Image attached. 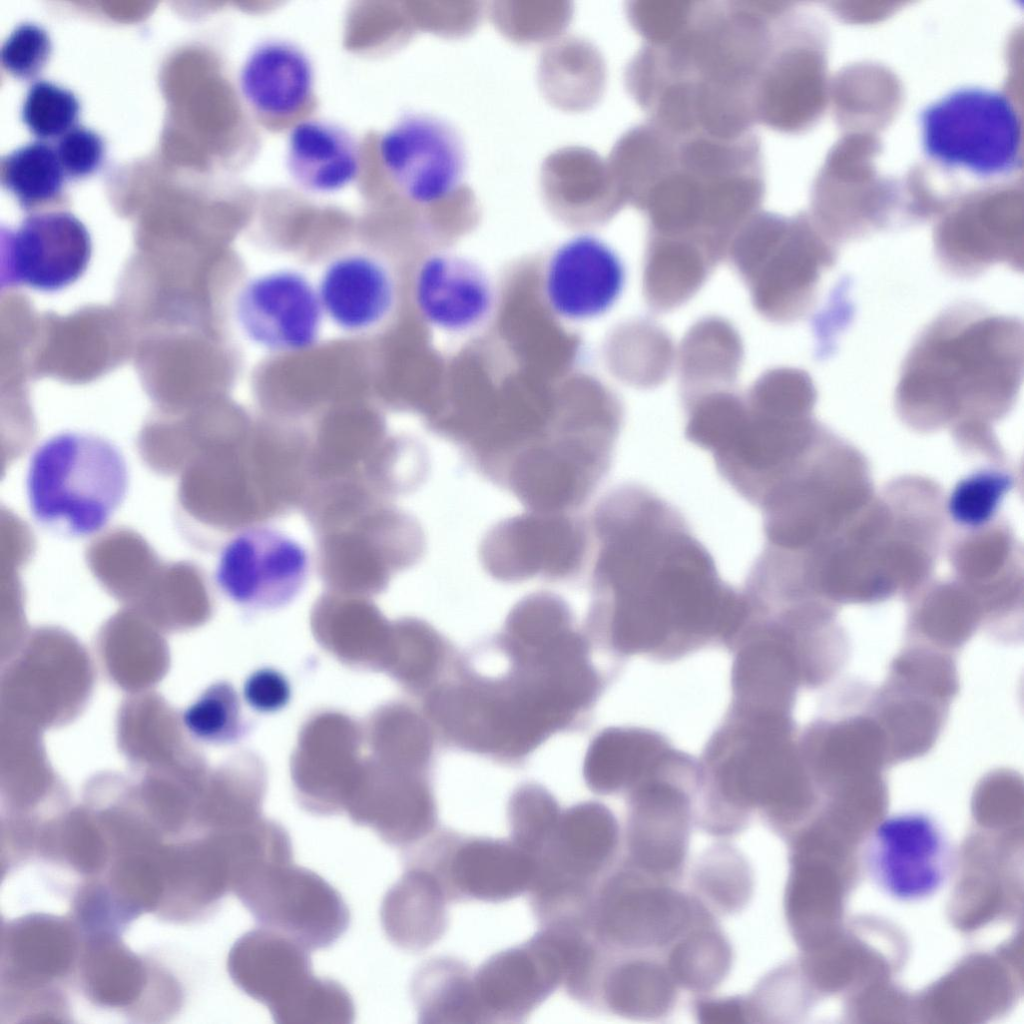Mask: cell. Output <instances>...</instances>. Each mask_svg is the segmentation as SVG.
<instances>
[{
  "label": "cell",
  "mask_w": 1024,
  "mask_h": 1024,
  "mask_svg": "<svg viewBox=\"0 0 1024 1024\" xmlns=\"http://www.w3.org/2000/svg\"><path fill=\"white\" fill-rule=\"evenodd\" d=\"M590 527L591 584L619 653L670 661L709 644L731 648L746 616L742 591L721 578L673 504L623 483L599 500Z\"/></svg>",
  "instance_id": "1"
},
{
  "label": "cell",
  "mask_w": 1024,
  "mask_h": 1024,
  "mask_svg": "<svg viewBox=\"0 0 1024 1024\" xmlns=\"http://www.w3.org/2000/svg\"><path fill=\"white\" fill-rule=\"evenodd\" d=\"M1023 325L975 303L941 311L919 333L901 365L896 396L914 414L995 410L1023 378Z\"/></svg>",
  "instance_id": "2"
},
{
  "label": "cell",
  "mask_w": 1024,
  "mask_h": 1024,
  "mask_svg": "<svg viewBox=\"0 0 1024 1024\" xmlns=\"http://www.w3.org/2000/svg\"><path fill=\"white\" fill-rule=\"evenodd\" d=\"M671 163L635 206L648 234L697 243L723 261L742 225L764 197L760 143L755 135L676 139Z\"/></svg>",
  "instance_id": "3"
},
{
  "label": "cell",
  "mask_w": 1024,
  "mask_h": 1024,
  "mask_svg": "<svg viewBox=\"0 0 1024 1024\" xmlns=\"http://www.w3.org/2000/svg\"><path fill=\"white\" fill-rule=\"evenodd\" d=\"M30 514L42 528L69 538L102 531L129 488L125 456L110 440L89 432L65 431L41 442L26 473Z\"/></svg>",
  "instance_id": "4"
},
{
  "label": "cell",
  "mask_w": 1024,
  "mask_h": 1024,
  "mask_svg": "<svg viewBox=\"0 0 1024 1024\" xmlns=\"http://www.w3.org/2000/svg\"><path fill=\"white\" fill-rule=\"evenodd\" d=\"M791 732L790 715L729 707L698 762L709 803L739 815L760 808L773 821L784 816L801 783Z\"/></svg>",
  "instance_id": "5"
},
{
  "label": "cell",
  "mask_w": 1024,
  "mask_h": 1024,
  "mask_svg": "<svg viewBox=\"0 0 1024 1024\" xmlns=\"http://www.w3.org/2000/svg\"><path fill=\"white\" fill-rule=\"evenodd\" d=\"M727 258L749 292L756 312L789 324L812 309L837 248L802 216L758 211L732 238Z\"/></svg>",
  "instance_id": "6"
},
{
  "label": "cell",
  "mask_w": 1024,
  "mask_h": 1024,
  "mask_svg": "<svg viewBox=\"0 0 1024 1024\" xmlns=\"http://www.w3.org/2000/svg\"><path fill=\"white\" fill-rule=\"evenodd\" d=\"M918 123L924 155L943 168L995 179L1022 167L1021 119L1002 91L976 85L952 89L925 105Z\"/></svg>",
  "instance_id": "7"
},
{
  "label": "cell",
  "mask_w": 1024,
  "mask_h": 1024,
  "mask_svg": "<svg viewBox=\"0 0 1024 1024\" xmlns=\"http://www.w3.org/2000/svg\"><path fill=\"white\" fill-rule=\"evenodd\" d=\"M429 711L464 747L509 756L526 754L567 723L516 677L502 683L443 686L430 697Z\"/></svg>",
  "instance_id": "8"
},
{
  "label": "cell",
  "mask_w": 1024,
  "mask_h": 1024,
  "mask_svg": "<svg viewBox=\"0 0 1024 1024\" xmlns=\"http://www.w3.org/2000/svg\"><path fill=\"white\" fill-rule=\"evenodd\" d=\"M309 949L278 931L259 927L230 949L227 969L235 985L263 1003L282 1024H326L338 1013V982L316 977Z\"/></svg>",
  "instance_id": "9"
},
{
  "label": "cell",
  "mask_w": 1024,
  "mask_h": 1024,
  "mask_svg": "<svg viewBox=\"0 0 1024 1024\" xmlns=\"http://www.w3.org/2000/svg\"><path fill=\"white\" fill-rule=\"evenodd\" d=\"M317 564L331 591L367 596L383 591L398 572L424 555L419 522L389 501L317 534Z\"/></svg>",
  "instance_id": "10"
},
{
  "label": "cell",
  "mask_w": 1024,
  "mask_h": 1024,
  "mask_svg": "<svg viewBox=\"0 0 1024 1024\" xmlns=\"http://www.w3.org/2000/svg\"><path fill=\"white\" fill-rule=\"evenodd\" d=\"M242 904L261 924L309 950L333 944L347 929L350 914L339 892L293 858L269 861L234 887Z\"/></svg>",
  "instance_id": "11"
},
{
  "label": "cell",
  "mask_w": 1024,
  "mask_h": 1024,
  "mask_svg": "<svg viewBox=\"0 0 1024 1024\" xmlns=\"http://www.w3.org/2000/svg\"><path fill=\"white\" fill-rule=\"evenodd\" d=\"M956 849L943 826L919 812L891 815L868 833L860 849L866 877L899 902L927 900L949 882Z\"/></svg>",
  "instance_id": "12"
},
{
  "label": "cell",
  "mask_w": 1024,
  "mask_h": 1024,
  "mask_svg": "<svg viewBox=\"0 0 1024 1024\" xmlns=\"http://www.w3.org/2000/svg\"><path fill=\"white\" fill-rule=\"evenodd\" d=\"M581 932L541 927L529 940L495 953L474 971L486 1023L524 1021L563 985Z\"/></svg>",
  "instance_id": "13"
},
{
  "label": "cell",
  "mask_w": 1024,
  "mask_h": 1024,
  "mask_svg": "<svg viewBox=\"0 0 1024 1024\" xmlns=\"http://www.w3.org/2000/svg\"><path fill=\"white\" fill-rule=\"evenodd\" d=\"M404 863L431 871L450 901L501 902L528 892L535 858L509 839L431 834L406 849Z\"/></svg>",
  "instance_id": "14"
},
{
  "label": "cell",
  "mask_w": 1024,
  "mask_h": 1024,
  "mask_svg": "<svg viewBox=\"0 0 1024 1024\" xmlns=\"http://www.w3.org/2000/svg\"><path fill=\"white\" fill-rule=\"evenodd\" d=\"M617 844L618 824L604 805L585 802L561 813L554 835L535 857L530 900L556 909L587 903Z\"/></svg>",
  "instance_id": "15"
},
{
  "label": "cell",
  "mask_w": 1024,
  "mask_h": 1024,
  "mask_svg": "<svg viewBox=\"0 0 1024 1024\" xmlns=\"http://www.w3.org/2000/svg\"><path fill=\"white\" fill-rule=\"evenodd\" d=\"M585 524L568 513L528 511L499 521L481 540L479 558L494 580L517 583L576 576L588 552Z\"/></svg>",
  "instance_id": "16"
},
{
  "label": "cell",
  "mask_w": 1024,
  "mask_h": 1024,
  "mask_svg": "<svg viewBox=\"0 0 1024 1024\" xmlns=\"http://www.w3.org/2000/svg\"><path fill=\"white\" fill-rule=\"evenodd\" d=\"M377 154L391 184L413 205L436 209L464 186L461 138L434 116H403L381 134Z\"/></svg>",
  "instance_id": "17"
},
{
  "label": "cell",
  "mask_w": 1024,
  "mask_h": 1024,
  "mask_svg": "<svg viewBox=\"0 0 1024 1024\" xmlns=\"http://www.w3.org/2000/svg\"><path fill=\"white\" fill-rule=\"evenodd\" d=\"M699 788V764L675 748L630 789L629 843L636 860L660 871L683 858L691 816V793Z\"/></svg>",
  "instance_id": "18"
},
{
  "label": "cell",
  "mask_w": 1024,
  "mask_h": 1024,
  "mask_svg": "<svg viewBox=\"0 0 1024 1024\" xmlns=\"http://www.w3.org/2000/svg\"><path fill=\"white\" fill-rule=\"evenodd\" d=\"M235 314L248 340L274 353L312 348L325 318L316 285L291 268L265 271L248 279L237 295Z\"/></svg>",
  "instance_id": "19"
},
{
  "label": "cell",
  "mask_w": 1024,
  "mask_h": 1024,
  "mask_svg": "<svg viewBox=\"0 0 1024 1024\" xmlns=\"http://www.w3.org/2000/svg\"><path fill=\"white\" fill-rule=\"evenodd\" d=\"M308 569L302 545L277 530L255 525L223 546L214 578L232 601L267 609L291 602L303 588Z\"/></svg>",
  "instance_id": "20"
},
{
  "label": "cell",
  "mask_w": 1024,
  "mask_h": 1024,
  "mask_svg": "<svg viewBox=\"0 0 1024 1024\" xmlns=\"http://www.w3.org/2000/svg\"><path fill=\"white\" fill-rule=\"evenodd\" d=\"M91 250L89 232L73 214H32L16 229H1V285L59 290L83 274Z\"/></svg>",
  "instance_id": "21"
},
{
  "label": "cell",
  "mask_w": 1024,
  "mask_h": 1024,
  "mask_svg": "<svg viewBox=\"0 0 1024 1024\" xmlns=\"http://www.w3.org/2000/svg\"><path fill=\"white\" fill-rule=\"evenodd\" d=\"M625 281V266L614 248L596 235L579 233L550 252L541 286L556 317L580 323L606 314L619 300Z\"/></svg>",
  "instance_id": "22"
},
{
  "label": "cell",
  "mask_w": 1024,
  "mask_h": 1024,
  "mask_svg": "<svg viewBox=\"0 0 1024 1024\" xmlns=\"http://www.w3.org/2000/svg\"><path fill=\"white\" fill-rule=\"evenodd\" d=\"M685 902L656 886H642L630 870H620L595 889L586 930L602 946L661 944L687 920Z\"/></svg>",
  "instance_id": "23"
},
{
  "label": "cell",
  "mask_w": 1024,
  "mask_h": 1024,
  "mask_svg": "<svg viewBox=\"0 0 1024 1024\" xmlns=\"http://www.w3.org/2000/svg\"><path fill=\"white\" fill-rule=\"evenodd\" d=\"M412 295L421 318L431 327L464 334L484 325L496 306V287L472 258L453 251H436L419 263Z\"/></svg>",
  "instance_id": "24"
},
{
  "label": "cell",
  "mask_w": 1024,
  "mask_h": 1024,
  "mask_svg": "<svg viewBox=\"0 0 1024 1024\" xmlns=\"http://www.w3.org/2000/svg\"><path fill=\"white\" fill-rule=\"evenodd\" d=\"M325 318L349 334L370 332L391 316L395 277L385 262L361 251L332 259L316 284Z\"/></svg>",
  "instance_id": "25"
},
{
  "label": "cell",
  "mask_w": 1024,
  "mask_h": 1024,
  "mask_svg": "<svg viewBox=\"0 0 1024 1024\" xmlns=\"http://www.w3.org/2000/svg\"><path fill=\"white\" fill-rule=\"evenodd\" d=\"M240 93L260 119L283 122L311 102L315 74L308 55L296 44L269 39L246 56L238 77Z\"/></svg>",
  "instance_id": "26"
},
{
  "label": "cell",
  "mask_w": 1024,
  "mask_h": 1024,
  "mask_svg": "<svg viewBox=\"0 0 1024 1024\" xmlns=\"http://www.w3.org/2000/svg\"><path fill=\"white\" fill-rule=\"evenodd\" d=\"M286 167L302 189L331 194L352 184L360 171L355 138L339 125L309 118L297 122L286 143Z\"/></svg>",
  "instance_id": "27"
},
{
  "label": "cell",
  "mask_w": 1024,
  "mask_h": 1024,
  "mask_svg": "<svg viewBox=\"0 0 1024 1024\" xmlns=\"http://www.w3.org/2000/svg\"><path fill=\"white\" fill-rule=\"evenodd\" d=\"M2 944L8 984L25 992H37L66 975L77 953L69 924L48 915H30L11 922Z\"/></svg>",
  "instance_id": "28"
},
{
  "label": "cell",
  "mask_w": 1024,
  "mask_h": 1024,
  "mask_svg": "<svg viewBox=\"0 0 1024 1024\" xmlns=\"http://www.w3.org/2000/svg\"><path fill=\"white\" fill-rule=\"evenodd\" d=\"M404 864L403 874L382 900L381 924L394 945L419 952L444 935L450 900L431 871L416 864Z\"/></svg>",
  "instance_id": "29"
},
{
  "label": "cell",
  "mask_w": 1024,
  "mask_h": 1024,
  "mask_svg": "<svg viewBox=\"0 0 1024 1024\" xmlns=\"http://www.w3.org/2000/svg\"><path fill=\"white\" fill-rule=\"evenodd\" d=\"M681 402L733 388L744 360L736 327L721 316H705L685 333L676 353Z\"/></svg>",
  "instance_id": "30"
},
{
  "label": "cell",
  "mask_w": 1024,
  "mask_h": 1024,
  "mask_svg": "<svg viewBox=\"0 0 1024 1024\" xmlns=\"http://www.w3.org/2000/svg\"><path fill=\"white\" fill-rule=\"evenodd\" d=\"M720 262L694 242L648 234L642 268L646 304L657 313L681 307L699 292Z\"/></svg>",
  "instance_id": "31"
},
{
  "label": "cell",
  "mask_w": 1024,
  "mask_h": 1024,
  "mask_svg": "<svg viewBox=\"0 0 1024 1024\" xmlns=\"http://www.w3.org/2000/svg\"><path fill=\"white\" fill-rule=\"evenodd\" d=\"M674 747L643 727H610L598 734L584 760L587 785L596 793L630 790L652 773Z\"/></svg>",
  "instance_id": "32"
},
{
  "label": "cell",
  "mask_w": 1024,
  "mask_h": 1024,
  "mask_svg": "<svg viewBox=\"0 0 1024 1024\" xmlns=\"http://www.w3.org/2000/svg\"><path fill=\"white\" fill-rule=\"evenodd\" d=\"M541 188L550 203L580 205L599 219L612 216L625 204L607 160L583 147H566L547 157Z\"/></svg>",
  "instance_id": "33"
},
{
  "label": "cell",
  "mask_w": 1024,
  "mask_h": 1024,
  "mask_svg": "<svg viewBox=\"0 0 1024 1024\" xmlns=\"http://www.w3.org/2000/svg\"><path fill=\"white\" fill-rule=\"evenodd\" d=\"M411 995L421 1023H486L474 972L454 957L439 956L423 963L413 976Z\"/></svg>",
  "instance_id": "34"
},
{
  "label": "cell",
  "mask_w": 1024,
  "mask_h": 1024,
  "mask_svg": "<svg viewBox=\"0 0 1024 1024\" xmlns=\"http://www.w3.org/2000/svg\"><path fill=\"white\" fill-rule=\"evenodd\" d=\"M79 960L84 990L98 1004L130 1006L140 1000L148 984L144 963L113 931L93 932Z\"/></svg>",
  "instance_id": "35"
},
{
  "label": "cell",
  "mask_w": 1024,
  "mask_h": 1024,
  "mask_svg": "<svg viewBox=\"0 0 1024 1024\" xmlns=\"http://www.w3.org/2000/svg\"><path fill=\"white\" fill-rule=\"evenodd\" d=\"M613 340L611 362L626 384L648 389L669 377L676 353L670 335L658 323L631 320L619 327Z\"/></svg>",
  "instance_id": "36"
},
{
  "label": "cell",
  "mask_w": 1024,
  "mask_h": 1024,
  "mask_svg": "<svg viewBox=\"0 0 1024 1024\" xmlns=\"http://www.w3.org/2000/svg\"><path fill=\"white\" fill-rule=\"evenodd\" d=\"M674 989L659 967L640 962L621 963L602 969L597 1003L622 1016H655L670 1006Z\"/></svg>",
  "instance_id": "37"
},
{
  "label": "cell",
  "mask_w": 1024,
  "mask_h": 1024,
  "mask_svg": "<svg viewBox=\"0 0 1024 1024\" xmlns=\"http://www.w3.org/2000/svg\"><path fill=\"white\" fill-rule=\"evenodd\" d=\"M64 177L55 148L43 141L19 146L1 160L2 183L25 208L57 198Z\"/></svg>",
  "instance_id": "38"
},
{
  "label": "cell",
  "mask_w": 1024,
  "mask_h": 1024,
  "mask_svg": "<svg viewBox=\"0 0 1024 1024\" xmlns=\"http://www.w3.org/2000/svg\"><path fill=\"white\" fill-rule=\"evenodd\" d=\"M570 629L566 602L550 592L527 595L512 608L506 621L513 656L538 650Z\"/></svg>",
  "instance_id": "39"
},
{
  "label": "cell",
  "mask_w": 1024,
  "mask_h": 1024,
  "mask_svg": "<svg viewBox=\"0 0 1024 1024\" xmlns=\"http://www.w3.org/2000/svg\"><path fill=\"white\" fill-rule=\"evenodd\" d=\"M551 50L543 60V80L559 79L565 89L573 87V107L585 108L597 101L605 82V66L599 52L583 41H565ZM543 81V82H547Z\"/></svg>",
  "instance_id": "40"
},
{
  "label": "cell",
  "mask_w": 1024,
  "mask_h": 1024,
  "mask_svg": "<svg viewBox=\"0 0 1024 1024\" xmlns=\"http://www.w3.org/2000/svg\"><path fill=\"white\" fill-rule=\"evenodd\" d=\"M182 723L192 737L211 744L231 743L245 729L237 693L226 682L206 688L185 709Z\"/></svg>",
  "instance_id": "41"
},
{
  "label": "cell",
  "mask_w": 1024,
  "mask_h": 1024,
  "mask_svg": "<svg viewBox=\"0 0 1024 1024\" xmlns=\"http://www.w3.org/2000/svg\"><path fill=\"white\" fill-rule=\"evenodd\" d=\"M1012 486L1013 477L1007 472L994 469L973 472L951 490L947 512L959 526L978 529L993 519Z\"/></svg>",
  "instance_id": "42"
},
{
  "label": "cell",
  "mask_w": 1024,
  "mask_h": 1024,
  "mask_svg": "<svg viewBox=\"0 0 1024 1024\" xmlns=\"http://www.w3.org/2000/svg\"><path fill=\"white\" fill-rule=\"evenodd\" d=\"M560 817L549 792L536 785L522 786L509 802L510 839L535 858L554 835Z\"/></svg>",
  "instance_id": "43"
},
{
  "label": "cell",
  "mask_w": 1024,
  "mask_h": 1024,
  "mask_svg": "<svg viewBox=\"0 0 1024 1024\" xmlns=\"http://www.w3.org/2000/svg\"><path fill=\"white\" fill-rule=\"evenodd\" d=\"M79 111L80 103L74 92L41 79L30 85L22 103L21 117L36 136L51 138L69 130Z\"/></svg>",
  "instance_id": "44"
},
{
  "label": "cell",
  "mask_w": 1024,
  "mask_h": 1024,
  "mask_svg": "<svg viewBox=\"0 0 1024 1024\" xmlns=\"http://www.w3.org/2000/svg\"><path fill=\"white\" fill-rule=\"evenodd\" d=\"M672 957L675 975L690 988L713 986L725 975L730 952L724 939L712 932L694 935Z\"/></svg>",
  "instance_id": "45"
},
{
  "label": "cell",
  "mask_w": 1024,
  "mask_h": 1024,
  "mask_svg": "<svg viewBox=\"0 0 1024 1024\" xmlns=\"http://www.w3.org/2000/svg\"><path fill=\"white\" fill-rule=\"evenodd\" d=\"M697 4L682 1H633L628 4L627 16L647 45L662 46L687 29Z\"/></svg>",
  "instance_id": "46"
},
{
  "label": "cell",
  "mask_w": 1024,
  "mask_h": 1024,
  "mask_svg": "<svg viewBox=\"0 0 1024 1024\" xmlns=\"http://www.w3.org/2000/svg\"><path fill=\"white\" fill-rule=\"evenodd\" d=\"M500 3L493 8L495 22L510 38L518 42L540 41L561 31L570 17V8L561 3Z\"/></svg>",
  "instance_id": "47"
},
{
  "label": "cell",
  "mask_w": 1024,
  "mask_h": 1024,
  "mask_svg": "<svg viewBox=\"0 0 1024 1024\" xmlns=\"http://www.w3.org/2000/svg\"><path fill=\"white\" fill-rule=\"evenodd\" d=\"M395 629L400 640V674L408 681H425L434 674L441 659L438 635L427 624L415 619L401 620Z\"/></svg>",
  "instance_id": "48"
},
{
  "label": "cell",
  "mask_w": 1024,
  "mask_h": 1024,
  "mask_svg": "<svg viewBox=\"0 0 1024 1024\" xmlns=\"http://www.w3.org/2000/svg\"><path fill=\"white\" fill-rule=\"evenodd\" d=\"M51 51L47 31L33 22L18 24L1 47V62L18 77H31L45 64Z\"/></svg>",
  "instance_id": "49"
},
{
  "label": "cell",
  "mask_w": 1024,
  "mask_h": 1024,
  "mask_svg": "<svg viewBox=\"0 0 1024 1024\" xmlns=\"http://www.w3.org/2000/svg\"><path fill=\"white\" fill-rule=\"evenodd\" d=\"M55 150L66 174L70 177H83L100 166L104 156V142L97 132L76 125L61 135Z\"/></svg>",
  "instance_id": "50"
},
{
  "label": "cell",
  "mask_w": 1024,
  "mask_h": 1024,
  "mask_svg": "<svg viewBox=\"0 0 1024 1024\" xmlns=\"http://www.w3.org/2000/svg\"><path fill=\"white\" fill-rule=\"evenodd\" d=\"M290 692L289 682L280 672L264 668L249 676L243 693L254 709L270 712L285 706L290 699Z\"/></svg>",
  "instance_id": "51"
}]
</instances>
